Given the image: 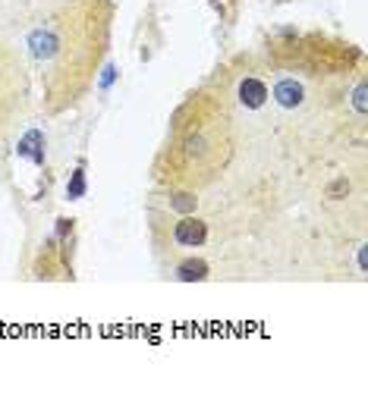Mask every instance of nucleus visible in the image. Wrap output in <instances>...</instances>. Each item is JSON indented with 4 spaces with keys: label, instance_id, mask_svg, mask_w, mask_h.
Segmentation results:
<instances>
[{
    "label": "nucleus",
    "instance_id": "obj_2",
    "mask_svg": "<svg viewBox=\"0 0 368 408\" xmlns=\"http://www.w3.org/2000/svg\"><path fill=\"white\" fill-rule=\"evenodd\" d=\"M239 95H243V104L246 107H262L267 101V88L265 82H258V79H243V85H239Z\"/></svg>",
    "mask_w": 368,
    "mask_h": 408
},
{
    "label": "nucleus",
    "instance_id": "obj_1",
    "mask_svg": "<svg viewBox=\"0 0 368 408\" xmlns=\"http://www.w3.org/2000/svg\"><path fill=\"white\" fill-rule=\"evenodd\" d=\"M173 236H177L179 245H186V249H196V245L205 242V236H208V230H205L202 220H179L177 230H173Z\"/></svg>",
    "mask_w": 368,
    "mask_h": 408
}]
</instances>
